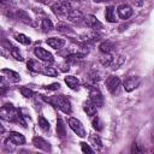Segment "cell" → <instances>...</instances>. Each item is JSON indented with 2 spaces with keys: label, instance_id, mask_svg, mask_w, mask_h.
<instances>
[{
  "label": "cell",
  "instance_id": "9c48e42d",
  "mask_svg": "<svg viewBox=\"0 0 154 154\" xmlns=\"http://www.w3.org/2000/svg\"><path fill=\"white\" fill-rule=\"evenodd\" d=\"M34 54L36 55V58H38L40 60L42 61H46V63H52L53 61V55L52 53H49L48 51H46L45 48L42 47H36L34 49Z\"/></svg>",
  "mask_w": 154,
  "mask_h": 154
},
{
  "label": "cell",
  "instance_id": "f1b7e54d",
  "mask_svg": "<svg viewBox=\"0 0 154 154\" xmlns=\"http://www.w3.org/2000/svg\"><path fill=\"white\" fill-rule=\"evenodd\" d=\"M93 128H94L96 131H101V130H102L101 120H100L99 117H96V116H94V119H93Z\"/></svg>",
  "mask_w": 154,
  "mask_h": 154
},
{
  "label": "cell",
  "instance_id": "603a6c76",
  "mask_svg": "<svg viewBox=\"0 0 154 154\" xmlns=\"http://www.w3.org/2000/svg\"><path fill=\"white\" fill-rule=\"evenodd\" d=\"M41 28H42V30H43L45 32H48V31L53 30V23H52L48 18H45V19H42Z\"/></svg>",
  "mask_w": 154,
  "mask_h": 154
},
{
  "label": "cell",
  "instance_id": "8fae6325",
  "mask_svg": "<svg viewBox=\"0 0 154 154\" xmlns=\"http://www.w3.org/2000/svg\"><path fill=\"white\" fill-rule=\"evenodd\" d=\"M32 144H34L36 148L41 149V150L51 152V144H49L45 138H42V137H38V136L34 137V138H32Z\"/></svg>",
  "mask_w": 154,
  "mask_h": 154
},
{
  "label": "cell",
  "instance_id": "52a82bcc",
  "mask_svg": "<svg viewBox=\"0 0 154 154\" xmlns=\"http://www.w3.org/2000/svg\"><path fill=\"white\" fill-rule=\"evenodd\" d=\"M89 96H90V101L96 107H102L103 106V96H102L101 91L97 88H91L90 91H89Z\"/></svg>",
  "mask_w": 154,
  "mask_h": 154
},
{
  "label": "cell",
  "instance_id": "83f0119b",
  "mask_svg": "<svg viewBox=\"0 0 154 154\" xmlns=\"http://www.w3.org/2000/svg\"><path fill=\"white\" fill-rule=\"evenodd\" d=\"M89 140H90V142H91V143H93L95 147H99V148H101V147H102L101 140H100V137H99L97 135H90Z\"/></svg>",
  "mask_w": 154,
  "mask_h": 154
},
{
  "label": "cell",
  "instance_id": "836d02e7",
  "mask_svg": "<svg viewBox=\"0 0 154 154\" xmlns=\"http://www.w3.org/2000/svg\"><path fill=\"white\" fill-rule=\"evenodd\" d=\"M37 1H40V2H43V4H46V5H49V4H52V0H37Z\"/></svg>",
  "mask_w": 154,
  "mask_h": 154
},
{
  "label": "cell",
  "instance_id": "ffe728a7",
  "mask_svg": "<svg viewBox=\"0 0 154 154\" xmlns=\"http://www.w3.org/2000/svg\"><path fill=\"white\" fill-rule=\"evenodd\" d=\"M57 134H58V136H59L60 138H64L65 135H66L65 124H64V122H63L60 118H58V120H57Z\"/></svg>",
  "mask_w": 154,
  "mask_h": 154
},
{
  "label": "cell",
  "instance_id": "277c9868",
  "mask_svg": "<svg viewBox=\"0 0 154 154\" xmlns=\"http://www.w3.org/2000/svg\"><path fill=\"white\" fill-rule=\"evenodd\" d=\"M106 87L112 95H119L122 82H120L119 77H117V76H108L106 79Z\"/></svg>",
  "mask_w": 154,
  "mask_h": 154
},
{
  "label": "cell",
  "instance_id": "7a4b0ae2",
  "mask_svg": "<svg viewBox=\"0 0 154 154\" xmlns=\"http://www.w3.org/2000/svg\"><path fill=\"white\" fill-rule=\"evenodd\" d=\"M47 101H49L51 103H53L54 106H57L59 109H61L64 113H71L72 108H71V102L67 97H65L64 95H58V96H53L52 99H47Z\"/></svg>",
  "mask_w": 154,
  "mask_h": 154
},
{
  "label": "cell",
  "instance_id": "4316f807",
  "mask_svg": "<svg viewBox=\"0 0 154 154\" xmlns=\"http://www.w3.org/2000/svg\"><path fill=\"white\" fill-rule=\"evenodd\" d=\"M19 91H20V94H22L24 97H31V96L34 95V91H32L31 89H29L28 87H22V88H19Z\"/></svg>",
  "mask_w": 154,
  "mask_h": 154
},
{
  "label": "cell",
  "instance_id": "f546056e",
  "mask_svg": "<svg viewBox=\"0 0 154 154\" xmlns=\"http://www.w3.org/2000/svg\"><path fill=\"white\" fill-rule=\"evenodd\" d=\"M57 30H58V31H61V32H72L71 28L67 26V25L64 24V23H59V24L57 25Z\"/></svg>",
  "mask_w": 154,
  "mask_h": 154
},
{
  "label": "cell",
  "instance_id": "d6986e66",
  "mask_svg": "<svg viewBox=\"0 0 154 154\" xmlns=\"http://www.w3.org/2000/svg\"><path fill=\"white\" fill-rule=\"evenodd\" d=\"M105 18H106V20L109 22V23H114V22H116V14H114V7H113V6L106 7Z\"/></svg>",
  "mask_w": 154,
  "mask_h": 154
},
{
  "label": "cell",
  "instance_id": "d4e9b609",
  "mask_svg": "<svg viewBox=\"0 0 154 154\" xmlns=\"http://www.w3.org/2000/svg\"><path fill=\"white\" fill-rule=\"evenodd\" d=\"M38 126H40L43 131H47V130H49V122H48L43 116H40V117H38Z\"/></svg>",
  "mask_w": 154,
  "mask_h": 154
},
{
  "label": "cell",
  "instance_id": "6da1fadb",
  "mask_svg": "<svg viewBox=\"0 0 154 154\" xmlns=\"http://www.w3.org/2000/svg\"><path fill=\"white\" fill-rule=\"evenodd\" d=\"M0 118L6 122L18 123V109L13 105L6 103L2 107H0Z\"/></svg>",
  "mask_w": 154,
  "mask_h": 154
},
{
  "label": "cell",
  "instance_id": "30bf717a",
  "mask_svg": "<svg viewBox=\"0 0 154 154\" xmlns=\"http://www.w3.org/2000/svg\"><path fill=\"white\" fill-rule=\"evenodd\" d=\"M117 11H118V16L122 18V19H128V18H130L131 16H132V8L129 6V5H126V4H122V5H119L118 6V8H117Z\"/></svg>",
  "mask_w": 154,
  "mask_h": 154
},
{
  "label": "cell",
  "instance_id": "3957f363",
  "mask_svg": "<svg viewBox=\"0 0 154 154\" xmlns=\"http://www.w3.org/2000/svg\"><path fill=\"white\" fill-rule=\"evenodd\" d=\"M72 10L71 5L65 0V1H59V2H55L53 6H52V11L55 16L58 17H67V14L70 13V11Z\"/></svg>",
  "mask_w": 154,
  "mask_h": 154
},
{
  "label": "cell",
  "instance_id": "cb8c5ba5",
  "mask_svg": "<svg viewBox=\"0 0 154 154\" xmlns=\"http://www.w3.org/2000/svg\"><path fill=\"white\" fill-rule=\"evenodd\" d=\"M14 37H16V40H17L19 43H23V45H30V43H31L30 37H28V36L24 35V34H17Z\"/></svg>",
  "mask_w": 154,
  "mask_h": 154
},
{
  "label": "cell",
  "instance_id": "d590c367",
  "mask_svg": "<svg viewBox=\"0 0 154 154\" xmlns=\"http://www.w3.org/2000/svg\"><path fill=\"white\" fill-rule=\"evenodd\" d=\"M5 132V128H4V125L0 123V135H2Z\"/></svg>",
  "mask_w": 154,
  "mask_h": 154
},
{
  "label": "cell",
  "instance_id": "74e56055",
  "mask_svg": "<svg viewBox=\"0 0 154 154\" xmlns=\"http://www.w3.org/2000/svg\"><path fill=\"white\" fill-rule=\"evenodd\" d=\"M66 1H70V0H66Z\"/></svg>",
  "mask_w": 154,
  "mask_h": 154
},
{
  "label": "cell",
  "instance_id": "5bb4252c",
  "mask_svg": "<svg viewBox=\"0 0 154 154\" xmlns=\"http://www.w3.org/2000/svg\"><path fill=\"white\" fill-rule=\"evenodd\" d=\"M83 109H84V112L87 113V116H89V117L96 116V106H95L90 100L84 101V103H83Z\"/></svg>",
  "mask_w": 154,
  "mask_h": 154
},
{
  "label": "cell",
  "instance_id": "7c38bea8",
  "mask_svg": "<svg viewBox=\"0 0 154 154\" xmlns=\"http://www.w3.org/2000/svg\"><path fill=\"white\" fill-rule=\"evenodd\" d=\"M46 42L48 46H51L54 49H60L65 46V40L60 38V37H49V38H47Z\"/></svg>",
  "mask_w": 154,
  "mask_h": 154
},
{
  "label": "cell",
  "instance_id": "2e32d148",
  "mask_svg": "<svg viewBox=\"0 0 154 154\" xmlns=\"http://www.w3.org/2000/svg\"><path fill=\"white\" fill-rule=\"evenodd\" d=\"M65 83L72 90H78V88H79V81L75 76H66L65 77Z\"/></svg>",
  "mask_w": 154,
  "mask_h": 154
},
{
  "label": "cell",
  "instance_id": "9a60e30c",
  "mask_svg": "<svg viewBox=\"0 0 154 154\" xmlns=\"http://www.w3.org/2000/svg\"><path fill=\"white\" fill-rule=\"evenodd\" d=\"M1 72H2L4 75H6L7 78H8L11 82H13V83H17V82L20 81L19 73H17V72H14V71H12V70H10V69H2Z\"/></svg>",
  "mask_w": 154,
  "mask_h": 154
},
{
  "label": "cell",
  "instance_id": "7402d4cb",
  "mask_svg": "<svg viewBox=\"0 0 154 154\" xmlns=\"http://www.w3.org/2000/svg\"><path fill=\"white\" fill-rule=\"evenodd\" d=\"M41 72L43 73V75H46V76H51V77H54V76H57L58 75V70H55L54 67H52V66H47V67H42L41 69Z\"/></svg>",
  "mask_w": 154,
  "mask_h": 154
},
{
  "label": "cell",
  "instance_id": "484cf974",
  "mask_svg": "<svg viewBox=\"0 0 154 154\" xmlns=\"http://www.w3.org/2000/svg\"><path fill=\"white\" fill-rule=\"evenodd\" d=\"M41 67H42V66H40V65H38L36 61H34V60H29V61H28V69L31 70V71L40 72V71H41Z\"/></svg>",
  "mask_w": 154,
  "mask_h": 154
},
{
  "label": "cell",
  "instance_id": "1f68e13d",
  "mask_svg": "<svg viewBox=\"0 0 154 154\" xmlns=\"http://www.w3.org/2000/svg\"><path fill=\"white\" fill-rule=\"evenodd\" d=\"M81 147H82V152H83V153H93V152H94V150H93L87 143H84V142L81 143Z\"/></svg>",
  "mask_w": 154,
  "mask_h": 154
},
{
  "label": "cell",
  "instance_id": "e575fe53",
  "mask_svg": "<svg viewBox=\"0 0 154 154\" xmlns=\"http://www.w3.org/2000/svg\"><path fill=\"white\" fill-rule=\"evenodd\" d=\"M94 2H97V4H101V2H108V1H112V0H93Z\"/></svg>",
  "mask_w": 154,
  "mask_h": 154
},
{
  "label": "cell",
  "instance_id": "4fadbf2b",
  "mask_svg": "<svg viewBox=\"0 0 154 154\" xmlns=\"http://www.w3.org/2000/svg\"><path fill=\"white\" fill-rule=\"evenodd\" d=\"M8 140H10L13 144H24V143H25V137H24L22 134L16 132V131H11V132H10Z\"/></svg>",
  "mask_w": 154,
  "mask_h": 154
},
{
  "label": "cell",
  "instance_id": "ba28073f",
  "mask_svg": "<svg viewBox=\"0 0 154 154\" xmlns=\"http://www.w3.org/2000/svg\"><path fill=\"white\" fill-rule=\"evenodd\" d=\"M83 22L88 28L94 29V30H99L102 28V24L100 23V20L93 14H87L85 17H83Z\"/></svg>",
  "mask_w": 154,
  "mask_h": 154
},
{
  "label": "cell",
  "instance_id": "8992f818",
  "mask_svg": "<svg viewBox=\"0 0 154 154\" xmlns=\"http://www.w3.org/2000/svg\"><path fill=\"white\" fill-rule=\"evenodd\" d=\"M140 83H141V78L140 77H137V76H129V77H126L124 79L123 87H124V89L126 91H132V90H135L140 85Z\"/></svg>",
  "mask_w": 154,
  "mask_h": 154
},
{
  "label": "cell",
  "instance_id": "8d00e7d4",
  "mask_svg": "<svg viewBox=\"0 0 154 154\" xmlns=\"http://www.w3.org/2000/svg\"><path fill=\"white\" fill-rule=\"evenodd\" d=\"M5 87V84H4V81H2V78L0 77V88H4Z\"/></svg>",
  "mask_w": 154,
  "mask_h": 154
},
{
  "label": "cell",
  "instance_id": "4dcf8cb0",
  "mask_svg": "<svg viewBox=\"0 0 154 154\" xmlns=\"http://www.w3.org/2000/svg\"><path fill=\"white\" fill-rule=\"evenodd\" d=\"M11 55H12L16 60H19V61L23 60V58H22V55H20L18 48H16V47H11Z\"/></svg>",
  "mask_w": 154,
  "mask_h": 154
},
{
  "label": "cell",
  "instance_id": "44dd1931",
  "mask_svg": "<svg viewBox=\"0 0 154 154\" xmlns=\"http://www.w3.org/2000/svg\"><path fill=\"white\" fill-rule=\"evenodd\" d=\"M112 49H113V43L111 41H103L100 45V51L102 53H111Z\"/></svg>",
  "mask_w": 154,
  "mask_h": 154
},
{
  "label": "cell",
  "instance_id": "ac0fdd59",
  "mask_svg": "<svg viewBox=\"0 0 154 154\" xmlns=\"http://www.w3.org/2000/svg\"><path fill=\"white\" fill-rule=\"evenodd\" d=\"M66 18H67L70 22H79L81 19H83V14H82V12H81V11L71 10Z\"/></svg>",
  "mask_w": 154,
  "mask_h": 154
},
{
  "label": "cell",
  "instance_id": "5b68a950",
  "mask_svg": "<svg viewBox=\"0 0 154 154\" xmlns=\"http://www.w3.org/2000/svg\"><path fill=\"white\" fill-rule=\"evenodd\" d=\"M67 124H69V126L71 128V130H72L77 136H79V137H85V136H87L84 125H83L82 122L78 120L77 118L70 117V118L67 119Z\"/></svg>",
  "mask_w": 154,
  "mask_h": 154
},
{
  "label": "cell",
  "instance_id": "e0dca14e",
  "mask_svg": "<svg viewBox=\"0 0 154 154\" xmlns=\"http://www.w3.org/2000/svg\"><path fill=\"white\" fill-rule=\"evenodd\" d=\"M16 17H17L20 22H23V23H25V24H30V25H32V20H31V18L29 17V14H28L25 11H23V10H17V12H16Z\"/></svg>",
  "mask_w": 154,
  "mask_h": 154
},
{
  "label": "cell",
  "instance_id": "d6a6232c",
  "mask_svg": "<svg viewBox=\"0 0 154 154\" xmlns=\"http://www.w3.org/2000/svg\"><path fill=\"white\" fill-rule=\"evenodd\" d=\"M59 87H60L59 83H53V84H51V85H47L46 88L49 89V90H54V89H59Z\"/></svg>",
  "mask_w": 154,
  "mask_h": 154
}]
</instances>
